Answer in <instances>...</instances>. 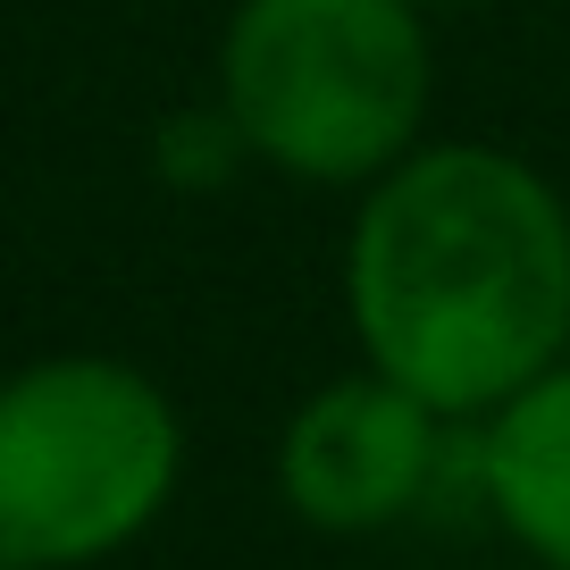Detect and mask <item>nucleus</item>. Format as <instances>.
<instances>
[{
  "label": "nucleus",
  "instance_id": "6",
  "mask_svg": "<svg viewBox=\"0 0 570 570\" xmlns=\"http://www.w3.org/2000/svg\"><path fill=\"white\" fill-rule=\"evenodd\" d=\"M0 570H35V562H9V553H0Z\"/></svg>",
  "mask_w": 570,
  "mask_h": 570
},
{
  "label": "nucleus",
  "instance_id": "5",
  "mask_svg": "<svg viewBox=\"0 0 570 570\" xmlns=\"http://www.w3.org/2000/svg\"><path fill=\"white\" fill-rule=\"evenodd\" d=\"M487 495L503 529L546 570H570V370H546L495 411V436L479 453Z\"/></svg>",
  "mask_w": 570,
  "mask_h": 570
},
{
  "label": "nucleus",
  "instance_id": "1",
  "mask_svg": "<svg viewBox=\"0 0 570 570\" xmlns=\"http://www.w3.org/2000/svg\"><path fill=\"white\" fill-rule=\"evenodd\" d=\"M370 370L428 411H503L570 336V218L503 151L445 142L370 194L344 261Z\"/></svg>",
  "mask_w": 570,
  "mask_h": 570
},
{
  "label": "nucleus",
  "instance_id": "2",
  "mask_svg": "<svg viewBox=\"0 0 570 570\" xmlns=\"http://www.w3.org/2000/svg\"><path fill=\"white\" fill-rule=\"evenodd\" d=\"M177 411L126 361H35L0 377V553L76 570L160 520L177 487Z\"/></svg>",
  "mask_w": 570,
  "mask_h": 570
},
{
  "label": "nucleus",
  "instance_id": "3",
  "mask_svg": "<svg viewBox=\"0 0 570 570\" xmlns=\"http://www.w3.org/2000/svg\"><path fill=\"white\" fill-rule=\"evenodd\" d=\"M428 109L411 0H244L227 26V118L268 168L344 185L386 168Z\"/></svg>",
  "mask_w": 570,
  "mask_h": 570
},
{
  "label": "nucleus",
  "instance_id": "4",
  "mask_svg": "<svg viewBox=\"0 0 570 570\" xmlns=\"http://www.w3.org/2000/svg\"><path fill=\"white\" fill-rule=\"evenodd\" d=\"M436 420L411 386H394L386 370L336 377L320 386L277 445V487L311 529H386L420 503L428 470H436Z\"/></svg>",
  "mask_w": 570,
  "mask_h": 570
}]
</instances>
